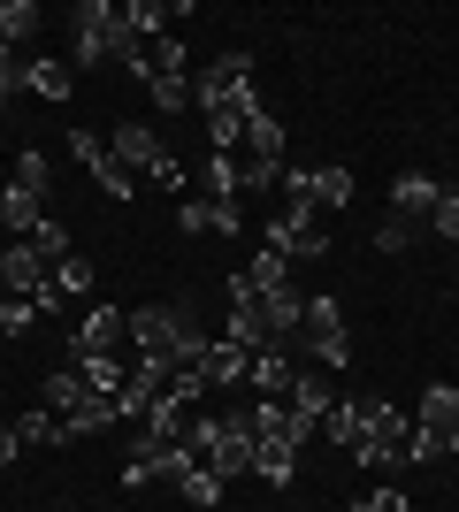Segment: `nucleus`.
<instances>
[{
    "mask_svg": "<svg viewBox=\"0 0 459 512\" xmlns=\"http://www.w3.org/2000/svg\"><path fill=\"white\" fill-rule=\"evenodd\" d=\"M437 199H444V184H437L429 169H406V176L391 184V214H398V222H421V214H437Z\"/></svg>",
    "mask_w": 459,
    "mask_h": 512,
    "instance_id": "11",
    "label": "nucleus"
},
{
    "mask_svg": "<svg viewBox=\"0 0 459 512\" xmlns=\"http://www.w3.org/2000/svg\"><path fill=\"white\" fill-rule=\"evenodd\" d=\"M176 490H184V505H199V512H215L222 497H230V482H222L215 467H192V474H184V482H176Z\"/></svg>",
    "mask_w": 459,
    "mask_h": 512,
    "instance_id": "24",
    "label": "nucleus"
},
{
    "mask_svg": "<svg viewBox=\"0 0 459 512\" xmlns=\"http://www.w3.org/2000/svg\"><path fill=\"white\" fill-rule=\"evenodd\" d=\"M429 222H437V237H452V245H459V192H444V199H437V214H429Z\"/></svg>",
    "mask_w": 459,
    "mask_h": 512,
    "instance_id": "39",
    "label": "nucleus"
},
{
    "mask_svg": "<svg viewBox=\"0 0 459 512\" xmlns=\"http://www.w3.org/2000/svg\"><path fill=\"white\" fill-rule=\"evenodd\" d=\"M352 512H414V505H406V490H375L368 505H352Z\"/></svg>",
    "mask_w": 459,
    "mask_h": 512,
    "instance_id": "42",
    "label": "nucleus"
},
{
    "mask_svg": "<svg viewBox=\"0 0 459 512\" xmlns=\"http://www.w3.org/2000/svg\"><path fill=\"white\" fill-rule=\"evenodd\" d=\"M406 245H414V222H375V253H406Z\"/></svg>",
    "mask_w": 459,
    "mask_h": 512,
    "instance_id": "37",
    "label": "nucleus"
},
{
    "mask_svg": "<svg viewBox=\"0 0 459 512\" xmlns=\"http://www.w3.org/2000/svg\"><path fill=\"white\" fill-rule=\"evenodd\" d=\"M176 230H184V237H207V230H215V199H176Z\"/></svg>",
    "mask_w": 459,
    "mask_h": 512,
    "instance_id": "33",
    "label": "nucleus"
},
{
    "mask_svg": "<svg viewBox=\"0 0 459 512\" xmlns=\"http://www.w3.org/2000/svg\"><path fill=\"white\" fill-rule=\"evenodd\" d=\"M199 459L184 444H153V436H138L131 459H123V490H146V482H184Z\"/></svg>",
    "mask_w": 459,
    "mask_h": 512,
    "instance_id": "6",
    "label": "nucleus"
},
{
    "mask_svg": "<svg viewBox=\"0 0 459 512\" xmlns=\"http://www.w3.org/2000/svg\"><path fill=\"white\" fill-rule=\"evenodd\" d=\"M253 390H268V398H284L291 390V352L284 344H268V352H253V375H245Z\"/></svg>",
    "mask_w": 459,
    "mask_h": 512,
    "instance_id": "17",
    "label": "nucleus"
},
{
    "mask_svg": "<svg viewBox=\"0 0 459 512\" xmlns=\"http://www.w3.org/2000/svg\"><path fill=\"white\" fill-rule=\"evenodd\" d=\"M268 253L284 260H329V230H322V207H306V199H291L276 222H268Z\"/></svg>",
    "mask_w": 459,
    "mask_h": 512,
    "instance_id": "5",
    "label": "nucleus"
},
{
    "mask_svg": "<svg viewBox=\"0 0 459 512\" xmlns=\"http://www.w3.org/2000/svg\"><path fill=\"white\" fill-rule=\"evenodd\" d=\"M0 115H8V92H0Z\"/></svg>",
    "mask_w": 459,
    "mask_h": 512,
    "instance_id": "44",
    "label": "nucleus"
},
{
    "mask_svg": "<svg viewBox=\"0 0 459 512\" xmlns=\"http://www.w3.org/2000/svg\"><path fill=\"white\" fill-rule=\"evenodd\" d=\"M314 207H352V169H314Z\"/></svg>",
    "mask_w": 459,
    "mask_h": 512,
    "instance_id": "32",
    "label": "nucleus"
},
{
    "mask_svg": "<svg viewBox=\"0 0 459 512\" xmlns=\"http://www.w3.org/2000/svg\"><path fill=\"white\" fill-rule=\"evenodd\" d=\"M161 398H169V406H184V413H199V398H207V375H199V367H176L169 383H161Z\"/></svg>",
    "mask_w": 459,
    "mask_h": 512,
    "instance_id": "29",
    "label": "nucleus"
},
{
    "mask_svg": "<svg viewBox=\"0 0 459 512\" xmlns=\"http://www.w3.org/2000/svg\"><path fill=\"white\" fill-rule=\"evenodd\" d=\"M123 329H131V314H123V306H92V314L69 329V352H77V360H85V352H115V337H123Z\"/></svg>",
    "mask_w": 459,
    "mask_h": 512,
    "instance_id": "9",
    "label": "nucleus"
},
{
    "mask_svg": "<svg viewBox=\"0 0 459 512\" xmlns=\"http://www.w3.org/2000/svg\"><path fill=\"white\" fill-rule=\"evenodd\" d=\"M414 428H437L444 444L459 451V390L452 383H429V390H421V421Z\"/></svg>",
    "mask_w": 459,
    "mask_h": 512,
    "instance_id": "14",
    "label": "nucleus"
},
{
    "mask_svg": "<svg viewBox=\"0 0 459 512\" xmlns=\"http://www.w3.org/2000/svg\"><path fill=\"white\" fill-rule=\"evenodd\" d=\"M253 474H261L268 490H291V474H299V451H291V444H253Z\"/></svg>",
    "mask_w": 459,
    "mask_h": 512,
    "instance_id": "18",
    "label": "nucleus"
},
{
    "mask_svg": "<svg viewBox=\"0 0 459 512\" xmlns=\"http://www.w3.org/2000/svg\"><path fill=\"white\" fill-rule=\"evenodd\" d=\"M31 321H39V306H31V299H0V329H8V337H23Z\"/></svg>",
    "mask_w": 459,
    "mask_h": 512,
    "instance_id": "38",
    "label": "nucleus"
},
{
    "mask_svg": "<svg viewBox=\"0 0 459 512\" xmlns=\"http://www.w3.org/2000/svg\"><path fill=\"white\" fill-rule=\"evenodd\" d=\"M54 283H62V299H85V291H92V260H85V253L54 260Z\"/></svg>",
    "mask_w": 459,
    "mask_h": 512,
    "instance_id": "35",
    "label": "nucleus"
},
{
    "mask_svg": "<svg viewBox=\"0 0 459 512\" xmlns=\"http://www.w3.org/2000/svg\"><path fill=\"white\" fill-rule=\"evenodd\" d=\"M0 283H8V299H31V291H39V283H46V260L31 253L23 237H16V245L0 253Z\"/></svg>",
    "mask_w": 459,
    "mask_h": 512,
    "instance_id": "13",
    "label": "nucleus"
},
{
    "mask_svg": "<svg viewBox=\"0 0 459 512\" xmlns=\"http://www.w3.org/2000/svg\"><path fill=\"white\" fill-rule=\"evenodd\" d=\"M31 31H39V8L31 0H0V46H23Z\"/></svg>",
    "mask_w": 459,
    "mask_h": 512,
    "instance_id": "28",
    "label": "nucleus"
},
{
    "mask_svg": "<svg viewBox=\"0 0 459 512\" xmlns=\"http://www.w3.org/2000/svg\"><path fill=\"white\" fill-rule=\"evenodd\" d=\"M123 23H131L138 39H169V8H161V0H131V8H123Z\"/></svg>",
    "mask_w": 459,
    "mask_h": 512,
    "instance_id": "30",
    "label": "nucleus"
},
{
    "mask_svg": "<svg viewBox=\"0 0 459 512\" xmlns=\"http://www.w3.org/2000/svg\"><path fill=\"white\" fill-rule=\"evenodd\" d=\"M153 107H161V115H184V107H199V77L192 69H176V77H153Z\"/></svg>",
    "mask_w": 459,
    "mask_h": 512,
    "instance_id": "19",
    "label": "nucleus"
},
{
    "mask_svg": "<svg viewBox=\"0 0 459 512\" xmlns=\"http://www.w3.org/2000/svg\"><path fill=\"white\" fill-rule=\"evenodd\" d=\"M253 85H207L199 77V115H207V138H215V153H238L245 146V123H253Z\"/></svg>",
    "mask_w": 459,
    "mask_h": 512,
    "instance_id": "3",
    "label": "nucleus"
},
{
    "mask_svg": "<svg viewBox=\"0 0 459 512\" xmlns=\"http://www.w3.org/2000/svg\"><path fill=\"white\" fill-rule=\"evenodd\" d=\"M329 444L352 451V467H406V436L414 421L391 406V398H345V406H329Z\"/></svg>",
    "mask_w": 459,
    "mask_h": 512,
    "instance_id": "1",
    "label": "nucleus"
},
{
    "mask_svg": "<svg viewBox=\"0 0 459 512\" xmlns=\"http://www.w3.org/2000/svg\"><path fill=\"white\" fill-rule=\"evenodd\" d=\"M291 406H299L306 421H329V406H337V398H329L322 375H291Z\"/></svg>",
    "mask_w": 459,
    "mask_h": 512,
    "instance_id": "27",
    "label": "nucleus"
},
{
    "mask_svg": "<svg viewBox=\"0 0 459 512\" xmlns=\"http://www.w3.org/2000/svg\"><path fill=\"white\" fill-rule=\"evenodd\" d=\"M0 92H23V54L16 46H0Z\"/></svg>",
    "mask_w": 459,
    "mask_h": 512,
    "instance_id": "40",
    "label": "nucleus"
},
{
    "mask_svg": "<svg viewBox=\"0 0 459 512\" xmlns=\"http://www.w3.org/2000/svg\"><path fill=\"white\" fill-rule=\"evenodd\" d=\"M23 459V436H16V421H0V467H16Z\"/></svg>",
    "mask_w": 459,
    "mask_h": 512,
    "instance_id": "43",
    "label": "nucleus"
},
{
    "mask_svg": "<svg viewBox=\"0 0 459 512\" xmlns=\"http://www.w3.org/2000/svg\"><path fill=\"white\" fill-rule=\"evenodd\" d=\"M199 375H207V390H238L245 375H253V352L245 344H230V337H207V352H199Z\"/></svg>",
    "mask_w": 459,
    "mask_h": 512,
    "instance_id": "10",
    "label": "nucleus"
},
{
    "mask_svg": "<svg viewBox=\"0 0 459 512\" xmlns=\"http://www.w3.org/2000/svg\"><path fill=\"white\" fill-rule=\"evenodd\" d=\"M77 375H85V390H92V398H115V390L131 383V367L115 360V352H85V360H77Z\"/></svg>",
    "mask_w": 459,
    "mask_h": 512,
    "instance_id": "15",
    "label": "nucleus"
},
{
    "mask_svg": "<svg viewBox=\"0 0 459 512\" xmlns=\"http://www.w3.org/2000/svg\"><path fill=\"white\" fill-rule=\"evenodd\" d=\"M23 92H39V100H69V92H77V69H69L62 54H31V62H23Z\"/></svg>",
    "mask_w": 459,
    "mask_h": 512,
    "instance_id": "12",
    "label": "nucleus"
},
{
    "mask_svg": "<svg viewBox=\"0 0 459 512\" xmlns=\"http://www.w3.org/2000/svg\"><path fill=\"white\" fill-rule=\"evenodd\" d=\"M245 276H253V291L268 299V291H291V260H284V253H268V245H261V253L245 260Z\"/></svg>",
    "mask_w": 459,
    "mask_h": 512,
    "instance_id": "23",
    "label": "nucleus"
},
{
    "mask_svg": "<svg viewBox=\"0 0 459 512\" xmlns=\"http://www.w3.org/2000/svg\"><path fill=\"white\" fill-rule=\"evenodd\" d=\"M0 222H8L16 237H31V230L46 222V199H39V192H23V184H8V192H0Z\"/></svg>",
    "mask_w": 459,
    "mask_h": 512,
    "instance_id": "16",
    "label": "nucleus"
},
{
    "mask_svg": "<svg viewBox=\"0 0 459 512\" xmlns=\"http://www.w3.org/2000/svg\"><path fill=\"white\" fill-rule=\"evenodd\" d=\"M314 428H322V421H306L291 398H261V406H253V444H291V451H299Z\"/></svg>",
    "mask_w": 459,
    "mask_h": 512,
    "instance_id": "8",
    "label": "nucleus"
},
{
    "mask_svg": "<svg viewBox=\"0 0 459 512\" xmlns=\"http://www.w3.org/2000/svg\"><path fill=\"white\" fill-rule=\"evenodd\" d=\"M238 153H261V161H284V123L268 115V107H253V123H245V146Z\"/></svg>",
    "mask_w": 459,
    "mask_h": 512,
    "instance_id": "20",
    "label": "nucleus"
},
{
    "mask_svg": "<svg viewBox=\"0 0 459 512\" xmlns=\"http://www.w3.org/2000/svg\"><path fill=\"white\" fill-rule=\"evenodd\" d=\"M16 436H23V444H69V428H62V413H46V406L16 413Z\"/></svg>",
    "mask_w": 459,
    "mask_h": 512,
    "instance_id": "26",
    "label": "nucleus"
},
{
    "mask_svg": "<svg viewBox=\"0 0 459 512\" xmlns=\"http://www.w3.org/2000/svg\"><path fill=\"white\" fill-rule=\"evenodd\" d=\"M245 77H253V54H245V46H230V54L207 62V85H245Z\"/></svg>",
    "mask_w": 459,
    "mask_h": 512,
    "instance_id": "34",
    "label": "nucleus"
},
{
    "mask_svg": "<svg viewBox=\"0 0 459 512\" xmlns=\"http://www.w3.org/2000/svg\"><path fill=\"white\" fill-rule=\"evenodd\" d=\"M115 421H123V413H115V398H85L77 413H62L69 444H77V436H100V428H115Z\"/></svg>",
    "mask_w": 459,
    "mask_h": 512,
    "instance_id": "22",
    "label": "nucleus"
},
{
    "mask_svg": "<svg viewBox=\"0 0 459 512\" xmlns=\"http://www.w3.org/2000/svg\"><path fill=\"white\" fill-rule=\"evenodd\" d=\"M131 23H123V8H108V0H85V8H77V46H69V69H92V62H123V54H131Z\"/></svg>",
    "mask_w": 459,
    "mask_h": 512,
    "instance_id": "2",
    "label": "nucleus"
},
{
    "mask_svg": "<svg viewBox=\"0 0 459 512\" xmlns=\"http://www.w3.org/2000/svg\"><path fill=\"white\" fill-rule=\"evenodd\" d=\"M299 337H306V352H314V344H329V337H345V314H337V299H306Z\"/></svg>",
    "mask_w": 459,
    "mask_h": 512,
    "instance_id": "21",
    "label": "nucleus"
},
{
    "mask_svg": "<svg viewBox=\"0 0 459 512\" xmlns=\"http://www.w3.org/2000/svg\"><path fill=\"white\" fill-rule=\"evenodd\" d=\"M92 390H85V375L77 367H62V375H46V413H77Z\"/></svg>",
    "mask_w": 459,
    "mask_h": 512,
    "instance_id": "25",
    "label": "nucleus"
},
{
    "mask_svg": "<svg viewBox=\"0 0 459 512\" xmlns=\"http://www.w3.org/2000/svg\"><path fill=\"white\" fill-rule=\"evenodd\" d=\"M314 360H322V367H352V337H329V344H314Z\"/></svg>",
    "mask_w": 459,
    "mask_h": 512,
    "instance_id": "41",
    "label": "nucleus"
},
{
    "mask_svg": "<svg viewBox=\"0 0 459 512\" xmlns=\"http://www.w3.org/2000/svg\"><path fill=\"white\" fill-rule=\"evenodd\" d=\"M62 146H69V153H77V161H85V176H92V184H100V192H108V199H115V207H131V199H138V176H131V169H123V161H115V153H108V146H100V138H92V130H69Z\"/></svg>",
    "mask_w": 459,
    "mask_h": 512,
    "instance_id": "7",
    "label": "nucleus"
},
{
    "mask_svg": "<svg viewBox=\"0 0 459 512\" xmlns=\"http://www.w3.org/2000/svg\"><path fill=\"white\" fill-rule=\"evenodd\" d=\"M108 153H115V161H123L131 176H153V184H169V192H184V161H176V153L161 146V138H153L146 123H123V130L108 138Z\"/></svg>",
    "mask_w": 459,
    "mask_h": 512,
    "instance_id": "4",
    "label": "nucleus"
},
{
    "mask_svg": "<svg viewBox=\"0 0 459 512\" xmlns=\"http://www.w3.org/2000/svg\"><path fill=\"white\" fill-rule=\"evenodd\" d=\"M16 184L46 199V153H39V146H31V153H16Z\"/></svg>",
    "mask_w": 459,
    "mask_h": 512,
    "instance_id": "36",
    "label": "nucleus"
},
{
    "mask_svg": "<svg viewBox=\"0 0 459 512\" xmlns=\"http://www.w3.org/2000/svg\"><path fill=\"white\" fill-rule=\"evenodd\" d=\"M23 245H31V253H39V260H69V253H77V245H69V230H62V222H54V214H46V222H39V230H31V237H23Z\"/></svg>",
    "mask_w": 459,
    "mask_h": 512,
    "instance_id": "31",
    "label": "nucleus"
}]
</instances>
